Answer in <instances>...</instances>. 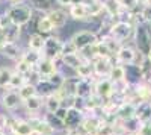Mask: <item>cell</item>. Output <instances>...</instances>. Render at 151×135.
<instances>
[{"instance_id": "1", "label": "cell", "mask_w": 151, "mask_h": 135, "mask_svg": "<svg viewBox=\"0 0 151 135\" xmlns=\"http://www.w3.org/2000/svg\"><path fill=\"white\" fill-rule=\"evenodd\" d=\"M5 12L9 17L12 24H15V26H18V28H23V29H26L35 20V9L27 2L8 5Z\"/></svg>"}, {"instance_id": "2", "label": "cell", "mask_w": 151, "mask_h": 135, "mask_svg": "<svg viewBox=\"0 0 151 135\" xmlns=\"http://www.w3.org/2000/svg\"><path fill=\"white\" fill-rule=\"evenodd\" d=\"M70 40L74 43L76 49L80 52V50H83V49H86V47L97 44L100 41V36H98V33L94 29H82V30H76L70 36Z\"/></svg>"}, {"instance_id": "3", "label": "cell", "mask_w": 151, "mask_h": 135, "mask_svg": "<svg viewBox=\"0 0 151 135\" xmlns=\"http://www.w3.org/2000/svg\"><path fill=\"white\" fill-rule=\"evenodd\" d=\"M0 106L5 112H14L17 109L23 108V100L15 90H3L0 93Z\"/></svg>"}, {"instance_id": "4", "label": "cell", "mask_w": 151, "mask_h": 135, "mask_svg": "<svg viewBox=\"0 0 151 135\" xmlns=\"http://www.w3.org/2000/svg\"><path fill=\"white\" fill-rule=\"evenodd\" d=\"M62 44H64V38L59 33H53L45 36V43H44V50L42 56L47 59H56L60 56L62 52Z\"/></svg>"}, {"instance_id": "5", "label": "cell", "mask_w": 151, "mask_h": 135, "mask_svg": "<svg viewBox=\"0 0 151 135\" xmlns=\"http://www.w3.org/2000/svg\"><path fill=\"white\" fill-rule=\"evenodd\" d=\"M27 121L30 123L35 135H56V131L48 125V121L44 118V115H26Z\"/></svg>"}, {"instance_id": "6", "label": "cell", "mask_w": 151, "mask_h": 135, "mask_svg": "<svg viewBox=\"0 0 151 135\" xmlns=\"http://www.w3.org/2000/svg\"><path fill=\"white\" fill-rule=\"evenodd\" d=\"M45 15L48 17L50 21H52L53 28L56 29L58 33L64 29L67 24H68V21H70L68 11L67 9H62V8H53V9H50Z\"/></svg>"}, {"instance_id": "7", "label": "cell", "mask_w": 151, "mask_h": 135, "mask_svg": "<svg viewBox=\"0 0 151 135\" xmlns=\"http://www.w3.org/2000/svg\"><path fill=\"white\" fill-rule=\"evenodd\" d=\"M24 49L26 47H23L21 43H6L5 46L0 47V56H2L3 59L17 62L18 59H21Z\"/></svg>"}, {"instance_id": "8", "label": "cell", "mask_w": 151, "mask_h": 135, "mask_svg": "<svg viewBox=\"0 0 151 135\" xmlns=\"http://www.w3.org/2000/svg\"><path fill=\"white\" fill-rule=\"evenodd\" d=\"M94 94L107 100L113 96V82L109 78H95L94 81Z\"/></svg>"}, {"instance_id": "9", "label": "cell", "mask_w": 151, "mask_h": 135, "mask_svg": "<svg viewBox=\"0 0 151 135\" xmlns=\"http://www.w3.org/2000/svg\"><path fill=\"white\" fill-rule=\"evenodd\" d=\"M85 120V112L83 111H79L76 108H70L68 109V114L64 120V125H65V132H70V131H77L82 123Z\"/></svg>"}, {"instance_id": "10", "label": "cell", "mask_w": 151, "mask_h": 135, "mask_svg": "<svg viewBox=\"0 0 151 135\" xmlns=\"http://www.w3.org/2000/svg\"><path fill=\"white\" fill-rule=\"evenodd\" d=\"M136 47L144 55L151 53V38H150V32L145 26H137L136 29Z\"/></svg>"}, {"instance_id": "11", "label": "cell", "mask_w": 151, "mask_h": 135, "mask_svg": "<svg viewBox=\"0 0 151 135\" xmlns=\"http://www.w3.org/2000/svg\"><path fill=\"white\" fill-rule=\"evenodd\" d=\"M132 33V26L127 21H115L112 24V28L109 29V35L112 38H115L118 43H122L124 40H127Z\"/></svg>"}, {"instance_id": "12", "label": "cell", "mask_w": 151, "mask_h": 135, "mask_svg": "<svg viewBox=\"0 0 151 135\" xmlns=\"http://www.w3.org/2000/svg\"><path fill=\"white\" fill-rule=\"evenodd\" d=\"M112 59L113 58H100L97 56L92 62V67H94V76L98 79V78H109V73L112 70Z\"/></svg>"}, {"instance_id": "13", "label": "cell", "mask_w": 151, "mask_h": 135, "mask_svg": "<svg viewBox=\"0 0 151 135\" xmlns=\"http://www.w3.org/2000/svg\"><path fill=\"white\" fill-rule=\"evenodd\" d=\"M42 108H44V97L38 96V94L23 102V109H24V112H26V115H38V114H41Z\"/></svg>"}, {"instance_id": "14", "label": "cell", "mask_w": 151, "mask_h": 135, "mask_svg": "<svg viewBox=\"0 0 151 135\" xmlns=\"http://www.w3.org/2000/svg\"><path fill=\"white\" fill-rule=\"evenodd\" d=\"M35 32L41 33L42 36H48V35L58 33L56 29L53 28L52 21L48 20V17L45 14H40V17L35 20Z\"/></svg>"}, {"instance_id": "15", "label": "cell", "mask_w": 151, "mask_h": 135, "mask_svg": "<svg viewBox=\"0 0 151 135\" xmlns=\"http://www.w3.org/2000/svg\"><path fill=\"white\" fill-rule=\"evenodd\" d=\"M67 11H68L70 20H73V21H82V23H91V17H89V12H88L86 3L71 6Z\"/></svg>"}, {"instance_id": "16", "label": "cell", "mask_w": 151, "mask_h": 135, "mask_svg": "<svg viewBox=\"0 0 151 135\" xmlns=\"http://www.w3.org/2000/svg\"><path fill=\"white\" fill-rule=\"evenodd\" d=\"M35 70L38 71V75L41 76V79H48L52 78L55 73L58 71L56 70V65H55V61L53 59H47L42 56V59L38 62V65L35 67Z\"/></svg>"}, {"instance_id": "17", "label": "cell", "mask_w": 151, "mask_h": 135, "mask_svg": "<svg viewBox=\"0 0 151 135\" xmlns=\"http://www.w3.org/2000/svg\"><path fill=\"white\" fill-rule=\"evenodd\" d=\"M44 43H45V36H42L38 32H32L27 35V41H26V49H30V50L35 52H41L44 50Z\"/></svg>"}, {"instance_id": "18", "label": "cell", "mask_w": 151, "mask_h": 135, "mask_svg": "<svg viewBox=\"0 0 151 135\" xmlns=\"http://www.w3.org/2000/svg\"><path fill=\"white\" fill-rule=\"evenodd\" d=\"M134 50L127 46H122L119 50L116 52V55L113 56L116 59V64H121V65H129V64H133L134 61Z\"/></svg>"}, {"instance_id": "19", "label": "cell", "mask_w": 151, "mask_h": 135, "mask_svg": "<svg viewBox=\"0 0 151 135\" xmlns=\"http://www.w3.org/2000/svg\"><path fill=\"white\" fill-rule=\"evenodd\" d=\"M94 81L80 79L77 83V88H76V96L82 97V99H88L89 96H92L94 94Z\"/></svg>"}, {"instance_id": "20", "label": "cell", "mask_w": 151, "mask_h": 135, "mask_svg": "<svg viewBox=\"0 0 151 135\" xmlns=\"http://www.w3.org/2000/svg\"><path fill=\"white\" fill-rule=\"evenodd\" d=\"M125 68V82L129 83H137L142 78V68L139 65H134V64H129V65H124Z\"/></svg>"}, {"instance_id": "21", "label": "cell", "mask_w": 151, "mask_h": 135, "mask_svg": "<svg viewBox=\"0 0 151 135\" xmlns=\"http://www.w3.org/2000/svg\"><path fill=\"white\" fill-rule=\"evenodd\" d=\"M3 30H5V36H6V43H20L24 35V29L15 26V24H9Z\"/></svg>"}, {"instance_id": "22", "label": "cell", "mask_w": 151, "mask_h": 135, "mask_svg": "<svg viewBox=\"0 0 151 135\" xmlns=\"http://www.w3.org/2000/svg\"><path fill=\"white\" fill-rule=\"evenodd\" d=\"M76 76L79 79H89V81H94L95 76H94V67H92V62L91 61H83V62L76 68Z\"/></svg>"}, {"instance_id": "23", "label": "cell", "mask_w": 151, "mask_h": 135, "mask_svg": "<svg viewBox=\"0 0 151 135\" xmlns=\"http://www.w3.org/2000/svg\"><path fill=\"white\" fill-rule=\"evenodd\" d=\"M60 106H62V97L58 93L44 99V109H45V112H48V114H55Z\"/></svg>"}, {"instance_id": "24", "label": "cell", "mask_w": 151, "mask_h": 135, "mask_svg": "<svg viewBox=\"0 0 151 135\" xmlns=\"http://www.w3.org/2000/svg\"><path fill=\"white\" fill-rule=\"evenodd\" d=\"M12 75H14V67L6 65V64L0 65V91L9 88Z\"/></svg>"}, {"instance_id": "25", "label": "cell", "mask_w": 151, "mask_h": 135, "mask_svg": "<svg viewBox=\"0 0 151 135\" xmlns=\"http://www.w3.org/2000/svg\"><path fill=\"white\" fill-rule=\"evenodd\" d=\"M36 91H38V96L44 97V99H45V97H48V96L58 93V90L47 79H42V81H40V82L36 83Z\"/></svg>"}, {"instance_id": "26", "label": "cell", "mask_w": 151, "mask_h": 135, "mask_svg": "<svg viewBox=\"0 0 151 135\" xmlns=\"http://www.w3.org/2000/svg\"><path fill=\"white\" fill-rule=\"evenodd\" d=\"M27 3L38 14H47L50 9H53V2L50 0H27Z\"/></svg>"}, {"instance_id": "27", "label": "cell", "mask_w": 151, "mask_h": 135, "mask_svg": "<svg viewBox=\"0 0 151 135\" xmlns=\"http://www.w3.org/2000/svg\"><path fill=\"white\" fill-rule=\"evenodd\" d=\"M23 61H26L27 64H30L32 67H36L38 62L42 59V53L41 52H35V50H30V49H24L23 52V56H21Z\"/></svg>"}, {"instance_id": "28", "label": "cell", "mask_w": 151, "mask_h": 135, "mask_svg": "<svg viewBox=\"0 0 151 135\" xmlns=\"http://www.w3.org/2000/svg\"><path fill=\"white\" fill-rule=\"evenodd\" d=\"M109 79L113 82V83H116V82H121V81H125V68L124 65L121 64H113L112 65V70L109 73Z\"/></svg>"}, {"instance_id": "29", "label": "cell", "mask_w": 151, "mask_h": 135, "mask_svg": "<svg viewBox=\"0 0 151 135\" xmlns=\"http://www.w3.org/2000/svg\"><path fill=\"white\" fill-rule=\"evenodd\" d=\"M17 91H18V96L21 97V100H23V102L38 94V91H36V85H33V83H30V82H26V83H24L21 88H18Z\"/></svg>"}, {"instance_id": "30", "label": "cell", "mask_w": 151, "mask_h": 135, "mask_svg": "<svg viewBox=\"0 0 151 135\" xmlns=\"http://www.w3.org/2000/svg\"><path fill=\"white\" fill-rule=\"evenodd\" d=\"M62 61H64V67H68V68H73L76 70L82 62L83 59L80 56V53H73V55H67V56H62Z\"/></svg>"}, {"instance_id": "31", "label": "cell", "mask_w": 151, "mask_h": 135, "mask_svg": "<svg viewBox=\"0 0 151 135\" xmlns=\"http://www.w3.org/2000/svg\"><path fill=\"white\" fill-rule=\"evenodd\" d=\"M44 118L48 121V125L56 131V134H58V132H65V125H64V121L59 120L55 114H48V112H45V114H44Z\"/></svg>"}, {"instance_id": "32", "label": "cell", "mask_w": 151, "mask_h": 135, "mask_svg": "<svg viewBox=\"0 0 151 135\" xmlns=\"http://www.w3.org/2000/svg\"><path fill=\"white\" fill-rule=\"evenodd\" d=\"M26 82H27V78H26V76H24V75H20V73H17V71H14V75H12V78H11L9 88L17 91V90L21 88Z\"/></svg>"}, {"instance_id": "33", "label": "cell", "mask_w": 151, "mask_h": 135, "mask_svg": "<svg viewBox=\"0 0 151 135\" xmlns=\"http://www.w3.org/2000/svg\"><path fill=\"white\" fill-rule=\"evenodd\" d=\"M14 71H17V73H20V75H24V76H27L29 73L35 68V67H32L30 64H27L26 61H23V59H18L17 62H14Z\"/></svg>"}, {"instance_id": "34", "label": "cell", "mask_w": 151, "mask_h": 135, "mask_svg": "<svg viewBox=\"0 0 151 135\" xmlns=\"http://www.w3.org/2000/svg\"><path fill=\"white\" fill-rule=\"evenodd\" d=\"M47 81L52 83L56 90H60V88H62V85H64V82H65V76L62 75L60 71H56L55 75H53L52 78H48Z\"/></svg>"}, {"instance_id": "35", "label": "cell", "mask_w": 151, "mask_h": 135, "mask_svg": "<svg viewBox=\"0 0 151 135\" xmlns=\"http://www.w3.org/2000/svg\"><path fill=\"white\" fill-rule=\"evenodd\" d=\"M79 50L76 49L74 43L68 38V40H64V44H62V52H60V56H67V55H73V53H77Z\"/></svg>"}, {"instance_id": "36", "label": "cell", "mask_w": 151, "mask_h": 135, "mask_svg": "<svg viewBox=\"0 0 151 135\" xmlns=\"http://www.w3.org/2000/svg\"><path fill=\"white\" fill-rule=\"evenodd\" d=\"M8 123H9V114L0 112V132H8Z\"/></svg>"}, {"instance_id": "37", "label": "cell", "mask_w": 151, "mask_h": 135, "mask_svg": "<svg viewBox=\"0 0 151 135\" xmlns=\"http://www.w3.org/2000/svg\"><path fill=\"white\" fill-rule=\"evenodd\" d=\"M55 3L62 9H70L73 5V0H55Z\"/></svg>"}, {"instance_id": "38", "label": "cell", "mask_w": 151, "mask_h": 135, "mask_svg": "<svg viewBox=\"0 0 151 135\" xmlns=\"http://www.w3.org/2000/svg\"><path fill=\"white\" fill-rule=\"evenodd\" d=\"M67 114H68V109H67V108H64V106H60V108L58 109V111L55 112V115H56V117H58L59 120H62V121L65 120Z\"/></svg>"}, {"instance_id": "39", "label": "cell", "mask_w": 151, "mask_h": 135, "mask_svg": "<svg viewBox=\"0 0 151 135\" xmlns=\"http://www.w3.org/2000/svg\"><path fill=\"white\" fill-rule=\"evenodd\" d=\"M6 44V36H5V30L0 28V47Z\"/></svg>"}, {"instance_id": "40", "label": "cell", "mask_w": 151, "mask_h": 135, "mask_svg": "<svg viewBox=\"0 0 151 135\" xmlns=\"http://www.w3.org/2000/svg\"><path fill=\"white\" fill-rule=\"evenodd\" d=\"M86 3V0H73V5L71 6H76V5H83Z\"/></svg>"}, {"instance_id": "41", "label": "cell", "mask_w": 151, "mask_h": 135, "mask_svg": "<svg viewBox=\"0 0 151 135\" xmlns=\"http://www.w3.org/2000/svg\"><path fill=\"white\" fill-rule=\"evenodd\" d=\"M21 2H26V0H8L9 5H12V3H21Z\"/></svg>"}, {"instance_id": "42", "label": "cell", "mask_w": 151, "mask_h": 135, "mask_svg": "<svg viewBox=\"0 0 151 135\" xmlns=\"http://www.w3.org/2000/svg\"><path fill=\"white\" fill-rule=\"evenodd\" d=\"M5 9H6V6H3L2 3H0V12H5Z\"/></svg>"}, {"instance_id": "43", "label": "cell", "mask_w": 151, "mask_h": 135, "mask_svg": "<svg viewBox=\"0 0 151 135\" xmlns=\"http://www.w3.org/2000/svg\"><path fill=\"white\" fill-rule=\"evenodd\" d=\"M0 135H8L6 132H0Z\"/></svg>"}, {"instance_id": "44", "label": "cell", "mask_w": 151, "mask_h": 135, "mask_svg": "<svg viewBox=\"0 0 151 135\" xmlns=\"http://www.w3.org/2000/svg\"><path fill=\"white\" fill-rule=\"evenodd\" d=\"M88 2H92V0H86V3H88Z\"/></svg>"}, {"instance_id": "45", "label": "cell", "mask_w": 151, "mask_h": 135, "mask_svg": "<svg viewBox=\"0 0 151 135\" xmlns=\"http://www.w3.org/2000/svg\"><path fill=\"white\" fill-rule=\"evenodd\" d=\"M50 2H53V5H55V0H50Z\"/></svg>"}]
</instances>
